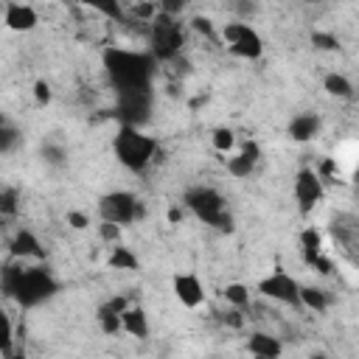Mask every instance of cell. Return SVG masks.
<instances>
[{
    "mask_svg": "<svg viewBox=\"0 0 359 359\" xmlns=\"http://www.w3.org/2000/svg\"><path fill=\"white\" fill-rule=\"evenodd\" d=\"M323 87H325L328 95H337V98H351V95H353V84H351V79L342 76V73H328V76L323 79Z\"/></svg>",
    "mask_w": 359,
    "mask_h": 359,
    "instance_id": "18",
    "label": "cell"
},
{
    "mask_svg": "<svg viewBox=\"0 0 359 359\" xmlns=\"http://www.w3.org/2000/svg\"><path fill=\"white\" fill-rule=\"evenodd\" d=\"M3 123H8V121H6V115H0V126H3Z\"/></svg>",
    "mask_w": 359,
    "mask_h": 359,
    "instance_id": "42",
    "label": "cell"
},
{
    "mask_svg": "<svg viewBox=\"0 0 359 359\" xmlns=\"http://www.w3.org/2000/svg\"><path fill=\"white\" fill-rule=\"evenodd\" d=\"M67 224H70L73 230H84V227H90V219H87L81 210H67Z\"/></svg>",
    "mask_w": 359,
    "mask_h": 359,
    "instance_id": "34",
    "label": "cell"
},
{
    "mask_svg": "<svg viewBox=\"0 0 359 359\" xmlns=\"http://www.w3.org/2000/svg\"><path fill=\"white\" fill-rule=\"evenodd\" d=\"M224 323H227V325H233V328H238V325L244 323V317L238 314V309H230V311L224 314Z\"/></svg>",
    "mask_w": 359,
    "mask_h": 359,
    "instance_id": "39",
    "label": "cell"
},
{
    "mask_svg": "<svg viewBox=\"0 0 359 359\" xmlns=\"http://www.w3.org/2000/svg\"><path fill=\"white\" fill-rule=\"evenodd\" d=\"M311 45L320 48V50H337L339 48V39L334 34H328V31H314L311 34Z\"/></svg>",
    "mask_w": 359,
    "mask_h": 359,
    "instance_id": "29",
    "label": "cell"
},
{
    "mask_svg": "<svg viewBox=\"0 0 359 359\" xmlns=\"http://www.w3.org/2000/svg\"><path fill=\"white\" fill-rule=\"evenodd\" d=\"M8 252H11V258H17V261H25V258H42V255H45L39 238H36L31 230H25V227L14 233V238H11V244H8Z\"/></svg>",
    "mask_w": 359,
    "mask_h": 359,
    "instance_id": "13",
    "label": "cell"
},
{
    "mask_svg": "<svg viewBox=\"0 0 359 359\" xmlns=\"http://www.w3.org/2000/svg\"><path fill=\"white\" fill-rule=\"evenodd\" d=\"M98 236H101V241H107V244H118V241H121V224L101 219V224H98Z\"/></svg>",
    "mask_w": 359,
    "mask_h": 359,
    "instance_id": "30",
    "label": "cell"
},
{
    "mask_svg": "<svg viewBox=\"0 0 359 359\" xmlns=\"http://www.w3.org/2000/svg\"><path fill=\"white\" fill-rule=\"evenodd\" d=\"M121 331H126L135 339H146L149 337V317H146V311L140 306H132L129 303L121 311Z\"/></svg>",
    "mask_w": 359,
    "mask_h": 359,
    "instance_id": "16",
    "label": "cell"
},
{
    "mask_svg": "<svg viewBox=\"0 0 359 359\" xmlns=\"http://www.w3.org/2000/svg\"><path fill=\"white\" fill-rule=\"evenodd\" d=\"M154 14H157V0L154 3H137L135 6V17H140V20H149L151 22Z\"/></svg>",
    "mask_w": 359,
    "mask_h": 359,
    "instance_id": "35",
    "label": "cell"
},
{
    "mask_svg": "<svg viewBox=\"0 0 359 359\" xmlns=\"http://www.w3.org/2000/svg\"><path fill=\"white\" fill-rule=\"evenodd\" d=\"M300 247H303V252H320V247H323L320 230L317 227H303L300 230Z\"/></svg>",
    "mask_w": 359,
    "mask_h": 359,
    "instance_id": "24",
    "label": "cell"
},
{
    "mask_svg": "<svg viewBox=\"0 0 359 359\" xmlns=\"http://www.w3.org/2000/svg\"><path fill=\"white\" fill-rule=\"evenodd\" d=\"M98 325H101V331L104 334H118L121 331V314H115V311H107V309H98Z\"/></svg>",
    "mask_w": 359,
    "mask_h": 359,
    "instance_id": "27",
    "label": "cell"
},
{
    "mask_svg": "<svg viewBox=\"0 0 359 359\" xmlns=\"http://www.w3.org/2000/svg\"><path fill=\"white\" fill-rule=\"evenodd\" d=\"M154 65L157 59L151 53L140 50H123V48H109L104 53V67L118 93L126 90H151L154 79Z\"/></svg>",
    "mask_w": 359,
    "mask_h": 359,
    "instance_id": "1",
    "label": "cell"
},
{
    "mask_svg": "<svg viewBox=\"0 0 359 359\" xmlns=\"http://www.w3.org/2000/svg\"><path fill=\"white\" fill-rule=\"evenodd\" d=\"M34 101L39 104V107H45V104H50V84L48 81H34Z\"/></svg>",
    "mask_w": 359,
    "mask_h": 359,
    "instance_id": "32",
    "label": "cell"
},
{
    "mask_svg": "<svg viewBox=\"0 0 359 359\" xmlns=\"http://www.w3.org/2000/svg\"><path fill=\"white\" fill-rule=\"evenodd\" d=\"M174 294L185 309H196L205 303V286L194 272L174 275Z\"/></svg>",
    "mask_w": 359,
    "mask_h": 359,
    "instance_id": "11",
    "label": "cell"
},
{
    "mask_svg": "<svg viewBox=\"0 0 359 359\" xmlns=\"http://www.w3.org/2000/svg\"><path fill=\"white\" fill-rule=\"evenodd\" d=\"M182 202H185V208H188L196 219H202L205 224H210V227H216V230H227V233L233 230V216L227 213L224 199H222L219 191L205 188V185H196V188H188V191H185Z\"/></svg>",
    "mask_w": 359,
    "mask_h": 359,
    "instance_id": "4",
    "label": "cell"
},
{
    "mask_svg": "<svg viewBox=\"0 0 359 359\" xmlns=\"http://www.w3.org/2000/svg\"><path fill=\"white\" fill-rule=\"evenodd\" d=\"M3 22H6V28L17 31V34H25V31H34V28H36L39 17H36V11H34L31 6H25V3H8L6 11H3Z\"/></svg>",
    "mask_w": 359,
    "mask_h": 359,
    "instance_id": "12",
    "label": "cell"
},
{
    "mask_svg": "<svg viewBox=\"0 0 359 359\" xmlns=\"http://www.w3.org/2000/svg\"><path fill=\"white\" fill-rule=\"evenodd\" d=\"M222 39L227 42L230 53L233 56H241V59H258L264 53V42L258 36L255 28H250L247 22H227L222 28Z\"/></svg>",
    "mask_w": 359,
    "mask_h": 359,
    "instance_id": "7",
    "label": "cell"
},
{
    "mask_svg": "<svg viewBox=\"0 0 359 359\" xmlns=\"http://www.w3.org/2000/svg\"><path fill=\"white\" fill-rule=\"evenodd\" d=\"M297 300H300V306H306L311 311H325L328 309V294L320 286H300Z\"/></svg>",
    "mask_w": 359,
    "mask_h": 359,
    "instance_id": "17",
    "label": "cell"
},
{
    "mask_svg": "<svg viewBox=\"0 0 359 359\" xmlns=\"http://www.w3.org/2000/svg\"><path fill=\"white\" fill-rule=\"evenodd\" d=\"M258 292L269 300H278V303H289V306H300L297 300V292H300V283L289 275V272H272L269 278H264L258 283Z\"/></svg>",
    "mask_w": 359,
    "mask_h": 359,
    "instance_id": "10",
    "label": "cell"
},
{
    "mask_svg": "<svg viewBox=\"0 0 359 359\" xmlns=\"http://www.w3.org/2000/svg\"><path fill=\"white\" fill-rule=\"evenodd\" d=\"M224 300L233 306V309H247L250 306V292H247V286L244 283H227L224 286Z\"/></svg>",
    "mask_w": 359,
    "mask_h": 359,
    "instance_id": "21",
    "label": "cell"
},
{
    "mask_svg": "<svg viewBox=\"0 0 359 359\" xmlns=\"http://www.w3.org/2000/svg\"><path fill=\"white\" fill-rule=\"evenodd\" d=\"M87 8H93V11H98V14H104V17H109V20H123V8H121V3L118 0H81Z\"/></svg>",
    "mask_w": 359,
    "mask_h": 359,
    "instance_id": "22",
    "label": "cell"
},
{
    "mask_svg": "<svg viewBox=\"0 0 359 359\" xmlns=\"http://www.w3.org/2000/svg\"><path fill=\"white\" fill-rule=\"evenodd\" d=\"M20 146V132L11 126V123H3L0 126V154H8Z\"/></svg>",
    "mask_w": 359,
    "mask_h": 359,
    "instance_id": "25",
    "label": "cell"
},
{
    "mask_svg": "<svg viewBox=\"0 0 359 359\" xmlns=\"http://www.w3.org/2000/svg\"><path fill=\"white\" fill-rule=\"evenodd\" d=\"M317 174H320V177H334V174H337V163H334V160H323V165H320Z\"/></svg>",
    "mask_w": 359,
    "mask_h": 359,
    "instance_id": "40",
    "label": "cell"
},
{
    "mask_svg": "<svg viewBox=\"0 0 359 359\" xmlns=\"http://www.w3.org/2000/svg\"><path fill=\"white\" fill-rule=\"evenodd\" d=\"M191 28L196 31V34H202V36H213L216 31H213V22L208 20V17H194L191 20Z\"/></svg>",
    "mask_w": 359,
    "mask_h": 359,
    "instance_id": "33",
    "label": "cell"
},
{
    "mask_svg": "<svg viewBox=\"0 0 359 359\" xmlns=\"http://www.w3.org/2000/svg\"><path fill=\"white\" fill-rule=\"evenodd\" d=\"M129 306V297H123V294H118V297H112V300H107L101 309H107V311H115V314H121L123 309Z\"/></svg>",
    "mask_w": 359,
    "mask_h": 359,
    "instance_id": "36",
    "label": "cell"
},
{
    "mask_svg": "<svg viewBox=\"0 0 359 359\" xmlns=\"http://www.w3.org/2000/svg\"><path fill=\"white\" fill-rule=\"evenodd\" d=\"M112 151H115V157H118V163H121L123 168H129V171H143V168L157 157L160 146H157V137L143 135L137 126L123 123V126L118 129V135L112 137Z\"/></svg>",
    "mask_w": 359,
    "mask_h": 359,
    "instance_id": "2",
    "label": "cell"
},
{
    "mask_svg": "<svg viewBox=\"0 0 359 359\" xmlns=\"http://www.w3.org/2000/svg\"><path fill=\"white\" fill-rule=\"evenodd\" d=\"M320 132V115L317 112H300L289 121V137L294 143H309Z\"/></svg>",
    "mask_w": 359,
    "mask_h": 359,
    "instance_id": "14",
    "label": "cell"
},
{
    "mask_svg": "<svg viewBox=\"0 0 359 359\" xmlns=\"http://www.w3.org/2000/svg\"><path fill=\"white\" fill-rule=\"evenodd\" d=\"M185 6H188V0H157V11L168 14V17H177Z\"/></svg>",
    "mask_w": 359,
    "mask_h": 359,
    "instance_id": "31",
    "label": "cell"
},
{
    "mask_svg": "<svg viewBox=\"0 0 359 359\" xmlns=\"http://www.w3.org/2000/svg\"><path fill=\"white\" fill-rule=\"evenodd\" d=\"M20 208V196L14 188H0V216H14Z\"/></svg>",
    "mask_w": 359,
    "mask_h": 359,
    "instance_id": "28",
    "label": "cell"
},
{
    "mask_svg": "<svg viewBox=\"0 0 359 359\" xmlns=\"http://www.w3.org/2000/svg\"><path fill=\"white\" fill-rule=\"evenodd\" d=\"M325 196V188H323V177L317 174V168H300L294 174V199H297V208L300 213H311Z\"/></svg>",
    "mask_w": 359,
    "mask_h": 359,
    "instance_id": "8",
    "label": "cell"
},
{
    "mask_svg": "<svg viewBox=\"0 0 359 359\" xmlns=\"http://www.w3.org/2000/svg\"><path fill=\"white\" fill-rule=\"evenodd\" d=\"M241 154H247V157H250V160H255V163L261 160V149H258V143H255V140H247V143H244V149H241Z\"/></svg>",
    "mask_w": 359,
    "mask_h": 359,
    "instance_id": "38",
    "label": "cell"
},
{
    "mask_svg": "<svg viewBox=\"0 0 359 359\" xmlns=\"http://www.w3.org/2000/svg\"><path fill=\"white\" fill-rule=\"evenodd\" d=\"M56 292H59V283L45 266H20V275H17V283L11 289V297L22 309H34V306L45 303L48 297H53Z\"/></svg>",
    "mask_w": 359,
    "mask_h": 359,
    "instance_id": "3",
    "label": "cell"
},
{
    "mask_svg": "<svg viewBox=\"0 0 359 359\" xmlns=\"http://www.w3.org/2000/svg\"><path fill=\"white\" fill-rule=\"evenodd\" d=\"M149 42H151V56H154V59H160V62L174 59V56L180 53V48H182V28H180L177 17L154 14V17H151Z\"/></svg>",
    "mask_w": 359,
    "mask_h": 359,
    "instance_id": "5",
    "label": "cell"
},
{
    "mask_svg": "<svg viewBox=\"0 0 359 359\" xmlns=\"http://www.w3.org/2000/svg\"><path fill=\"white\" fill-rule=\"evenodd\" d=\"M213 149L216 151H230L233 146H236V135H233V129H227V126H219V129H213Z\"/></svg>",
    "mask_w": 359,
    "mask_h": 359,
    "instance_id": "26",
    "label": "cell"
},
{
    "mask_svg": "<svg viewBox=\"0 0 359 359\" xmlns=\"http://www.w3.org/2000/svg\"><path fill=\"white\" fill-rule=\"evenodd\" d=\"M11 342H14V328H11V320L8 314L0 309V353L3 356H11Z\"/></svg>",
    "mask_w": 359,
    "mask_h": 359,
    "instance_id": "23",
    "label": "cell"
},
{
    "mask_svg": "<svg viewBox=\"0 0 359 359\" xmlns=\"http://www.w3.org/2000/svg\"><path fill=\"white\" fill-rule=\"evenodd\" d=\"M42 154H45V160H48V163H53V165H62V163H65V151H62V149H56V146H45V151H42Z\"/></svg>",
    "mask_w": 359,
    "mask_h": 359,
    "instance_id": "37",
    "label": "cell"
},
{
    "mask_svg": "<svg viewBox=\"0 0 359 359\" xmlns=\"http://www.w3.org/2000/svg\"><path fill=\"white\" fill-rule=\"evenodd\" d=\"M252 168H255V160H250V157L241 154V151L227 160V171H230V177H236V180H247V177L252 174Z\"/></svg>",
    "mask_w": 359,
    "mask_h": 359,
    "instance_id": "20",
    "label": "cell"
},
{
    "mask_svg": "<svg viewBox=\"0 0 359 359\" xmlns=\"http://www.w3.org/2000/svg\"><path fill=\"white\" fill-rule=\"evenodd\" d=\"M109 266H112V269H137V266H140V261H137V255H135L129 247L112 244V252H109Z\"/></svg>",
    "mask_w": 359,
    "mask_h": 359,
    "instance_id": "19",
    "label": "cell"
},
{
    "mask_svg": "<svg viewBox=\"0 0 359 359\" xmlns=\"http://www.w3.org/2000/svg\"><path fill=\"white\" fill-rule=\"evenodd\" d=\"M168 222H171V224L182 222V208H177V205H174V208H168Z\"/></svg>",
    "mask_w": 359,
    "mask_h": 359,
    "instance_id": "41",
    "label": "cell"
},
{
    "mask_svg": "<svg viewBox=\"0 0 359 359\" xmlns=\"http://www.w3.org/2000/svg\"><path fill=\"white\" fill-rule=\"evenodd\" d=\"M98 213L101 219L107 222H115V224H132L137 216H140V202L135 194L129 191H109L98 199Z\"/></svg>",
    "mask_w": 359,
    "mask_h": 359,
    "instance_id": "6",
    "label": "cell"
},
{
    "mask_svg": "<svg viewBox=\"0 0 359 359\" xmlns=\"http://www.w3.org/2000/svg\"><path fill=\"white\" fill-rule=\"evenodd\" d=\"M247 353H252V356H258V359H278V356L283 353V345H280L278 337L264 334V331H255V334H250V339H247Z\"/></svg>",
    "mask_w": 359,
    "mask_h": 359,
    "instance_id": "15",
    "label": "cell"
},
{
    "mask_svg": "<svg viewBox=\"0 0 359 359\" xmlns=\"http://www.w3.org/2000/svg\"><path fill=\"white\" fill-rule=\"evenodd\" d=\"M151 109V90H126L118 93V115L123 123L137 126L149 118Z\"/></svg>",
    "mask_w": 359,
    "mask_h": 359,
    "instance_id": "9",
    "label": "cell"
}]
</instances>
